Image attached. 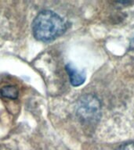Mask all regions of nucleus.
Returning a JSON list of instances; mask_svg holds the SVG:
<instances>
[{"label":"nucleus","mask_w":134,"mask_h":150,"mask_svg":"<svg viewBox=\"0 0 134 150\" xmlns=\"http://www.w3.org/2000/svg\"><path fill=\"white\" fill-rule=\"evenodd\" d=\"M66 30L65 21L51 10L40 12L32 23L33 35L40 42H52L61 36Z\"/></svg>","instance_id":"obj_1"},{"label":"nucleus","mask_w":134,"mask_h":150,"mask_svg":"<svg viewBox=\"0 0 134 150\" xmlns=\"http://www.w3.org/2000/svg\"><path fill=\"white\" fill-rule=\"evenodd\" d=\"M76 112L82 122L87 124L96 123L101 117V103L93 95H85L78 100Z\"/></svg>","instance_id":"obj_2"},{"label":"nucleus","mask_w":134,"mask_h":150,"mask_svg":"<svg viewBox=\"0 0 134 150\" xmlns=\"http://www.w3.org/2000/svg\"><path fill=\"white\" fill-rule=\"evenodd\" d=\"M71 84L73 86L78 87L82 85L86 81V73L84 70H79L72 63H68L65 67Z\"/></svg>","instance_id":"obj_3"},{"label":"nucleus","mask_w":134,"mask_h":150,"mask_svg":"<svg viewBox=\"0 0 134 150\" xmlns=\"http://www.w3.org/2000/svg\"><path fill=\"white\" fill-rule=\"evenodd\" d=\"M0 96L3 98L16 99L18 98L19 91L16 86L14 85H6L1 88L0 89Z\"/></svg>","instance_id":"obj_4"},{"label":"nucleus","mask_w":134,"mask_h":150,"mask_svg":"<svg viewBox=\"0 0 134 150\" xmlns=\"http://www.w3.org/2000/svg\"><path fill=\"white\" fill-rule=\"evenodd\" d=\"M115 150H134V142L125 143L123 145H120Z\"/></svg>","instance_id":"obj_5"},{"label":"nucleus","mask_w":134,"mask_h":150,"mask_svg":"<svg viewBox=\"0 0 134 150\" xmlns=\"http://www.w3.org/2000/svg\"><path fill=\"white\" fill-rule=\"evenodd\" d=\"M129 48L131 49H134V36L130 40V47Z\"/></svg>","instance_id":"obj_6"}]
</instances>
